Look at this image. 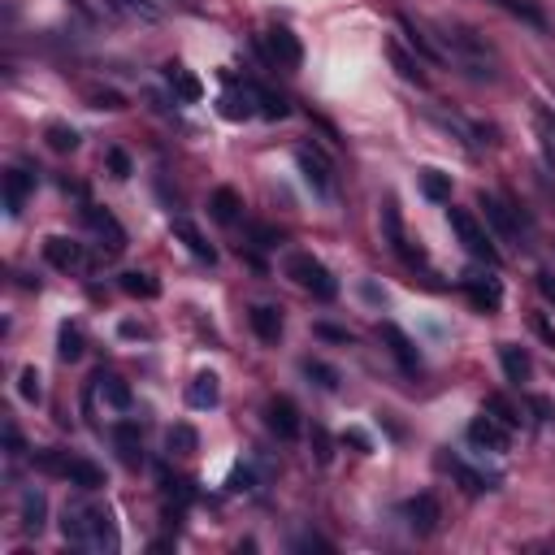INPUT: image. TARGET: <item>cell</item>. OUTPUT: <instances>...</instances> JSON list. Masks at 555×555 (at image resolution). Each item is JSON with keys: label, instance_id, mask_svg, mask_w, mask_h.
Here are the masks:
<instances>
[{"label": "cell", "instance_id": "ba28073f", "mask_svg": "<svg viewBox=\"0 0 555 555\" xmlns=\"http://www.w3.org/2000/svg\"><path fill=\"white\" fill-rule=\"evenodd\" d=\"M230 83H235V79H230ZM256 113H260V87L256 83H235L222 96V117H230V122H248Z\"/></svg>", "mask_w": 555, "mask_h": 555}, {"label": "cell", "instance_id": "e575fe53", "mask_svg": "<svg viewBox=\"0 0 555 555\" xmlns=\"http://www.w3.org/2000/svg\"><path fill=\"white\" fill-rule=\"evenodd\" d=\"M44 135H48V148H53V152H74V148H79V135H74V126H61V122H53V126H48Z\"/></svg>", "mask_w": 555, "mask_h": 555}, {"label": "cell", "instance_id": "4fadbf2b", "mask_svg": "<svg viewBox=\"0 0 555 555\" xmlns=\"http://www.w3.org/2000/svg\"><path fill=\"white\" fill-rule=\"evenodd\" d=\"M30 192H35V174H27V169H9L4 174V209H9V218H18L27 209Z\"/></svg>", "mask_w": 555, "mask_h": 555}, {"label": "cell", "instance_id": "5bb4252c", "mask_svg": "<svg viewBox=\"0 0 555 555\" xmlns=\"http://www.w3.org/2000/svg\"><path fill=\"white\" fill-rule=\"evenodd\" d=\"M248 321H252V334H256L260 343H278V338H282V330H286V321H282V308H274V304H256L248 312Z\"/></svg>", "mask_w": 555, "mask_h": 555}, {"label": "cell", "instance_id": "b9f144b4", "mask_svg": "<svg viewBox=\"0 0 555 555\" xmlns=\"http://www.w3.org/2000/svg\"><path fill=\"white\" fill-rule=\"evenodd\" d=\"M260 113H265V117H286L291 105H286L282 96H274V91H260Z\"/></svg>", "mask_w": 555, "mask_h": 555}, {"label": "cell", "instance_id": "5b68a950", "mask_svg": "<svg viewBox=\"0 0 555 555\" xmlns=\"http://www.w3.org/2000/svg\"><path fill=\"white\" fill-rule=\"evenodd\" d=\"M469 443L482 447V451H495V456H503L508 447H512V430L503 425V421H495L491 413L473 416L469 421Z\"/></svg>", "mask_w": 555, "mask_h": 555}, {"label": "cell", "instance_id": "1f68e13d", "mask_svg": "<svg viewBox=\"0 0 555 555\" xmlns=\"http://www.w3.org/2000/svg\"><path fill=\"white\" fill-rule=\"evenodd\" d=\"M166 79H169V87H174L183 100H200V96H204L200 79H195L192 70H183V65H166Z\"/></svg>", "mask_w": 555, "mask_h": 555}, {"label": "cell", "instance_id": "ffe728a7", "mask_svg": "<svg viewBox=\"0 0 555 555\" xmlns=\"http://www.w3.org/2000/svg\"><path fill=\"white\" fill-rule=\"evenodd\" d=\"M295 161H300V169H304V178H308V187H312V192H321V195L330 192V166H326L312 148H300V152H295Z\"/></svg>", "mask_w": 555, "mask_h": 555}, {"label": "cell", "instance_id": "c3c4849f", "mask_svg": "<svg viewBox=\"0 0 555 555\" xmlns=\"http://www.w3.org/2000/svg\"><path fill=\"white\" fill-rule=\"evenodd\" d=\"M252 482H256V473H252V469H235V473H230V486H235V491H252Z\"/></svg>", "mask_w": 555, "mask_h": 555}, {"label": "cell", "instance_id": "60d3db41", "mask_svg": "<svg viewBox=\"0 0 555 555\" xmlns=\"http://www.w3.org/2000/svg\"><path fill=\"white\" fill-rule=\"evenodd\" d=\"M529 330L538 334V338H542V343L555 352V326L547 321V312H529Z\"/></svg>", "mask_w": 555, "mask_h": 555}, {"label": "cell", "instance_id": "7dc6e473", "mask_svg": "<svg viewBox=\"0 0 555 555\" xmlns=\"http://www.w3.org/2000/svg\"><path fill=\"white\" fill-rule=\"evenodd\" d=\"M91 100H96V109H126V105H122V96H117V91H96V96H91Z\"/></svg>", "mask_w": 555, "mask_h": 555}, {"label": "cell", "instance_id": "6da1fadb", "mask_svg": "<svg viewBox=\"0 0 555 555\" xmlns=\"http://www.w3.org/2000/svg\"><path fill=\"white\" fill-rule=\"evenodd\" d=\"M61 534H65L70 547H87V551H117L122 547L113 517L96 503H70L65 521H61Z\"/></svg>", "mask_w": 555, "mask_h": 555}, {"label": "cell", "instance_id": "52a82bcc", "mask_svg": "<svg viewBox=\"0 0 555 555\" xmlns=\"http://www.w3.org/2000/svg\"><path fill=\"white\" fill-rule=\"evenodd\" d=\"M265 44H269V56H274L278 70H300V65H304V44H300L295 30L274 27L265 35Z\"/></svg>", "mask_w": 555, "mask_h": 555}, {"label": "cell", "instance_id": "83f0119b", "mask_svg": "<svg viewBox=\"0 0 555 555\" xmlns=\"http://www.w3.org/2000/svg\"><path fill=\"white\" fill-rule=\"evenodd\" d=\"M387 56H390V65L399 70V79H408V83H416V87H425V70H421V61L404 53L395 39H387Z\"/></svg>", "mask_w": 555, "mask_h": 555}, {"label": "cell", "instance_id": "484cf974", "mask_svg": "<svg viewBox=\"0 0 555 555\" xmlns=\"http://www.w3.org/2000/svg\"><path fill=\"white\" fill-rule=\"evenodd\" d=\"M443 469H451V477H456V482L465 486V495H486V491H495V482H486L482 473H473L465 460H451V456H447Z\"/></svg>", "mask_w": 555, "mask_h": 555}, {"label": "cell", "instance_id": "ac0fdd59", "mask_svg": "<svg viewBox=\"0 0 555 555\" xmlns=\"http://www.w3.org/2000/svg\"><path fill=\"white\" fill-rule=\"evenodd\" d=\"M96 387L105 395V404L117 408V413H131V404H135V395H131V382L126 378H117V373H96Z\"/></svg>", "mask_w": 555, "mask_h": 555}, {"label": "cell", "instance_id": "603a6c76", "mask_svg": "<svg viewBox=\"0 0 555 555\" xmlns=\"http://www.w3.org/2000/svg\"><path fill=\"white\" fill-rule=\"evenodd\" d=\"M174 235H178V239L187 243V252H192L195 260H209V265L218 260V252H213V243H204V235H200V230H195V226L187 222V218H174Z\"/></svg>", "mask_w": 555, "mask_h": 555}, {"label": "cell", "instance_id": "f35d334b", "mask_svg": "<svg viewBox=\"0 0 555 555\" xmlns=\"http://www.w3.org/2000/svg\"><path fill=\"white\" fill-rule=\"evenodd\" d=\"M18 390H22V399H30V404H39V395H44V387H39V373H35V364H27V369H22V378H18Z\"/></svg>", "mask_w": 555, "mask_h": 555}, {"label": "cell", "instance_id": "d6a6232c", "mask_svg": "<svg viewBox=\"0 0 555 555\" xmlns=\"http://www.w3.org/2000/svg\"><path fill=\"white\" fill-rule=\"evenodd\" d=\"M399 27H404V35H408V44H413V53H416V56H425V61H443V53H439V48L430 44V35L416 27L413 18H399Z\"/></svg>", "mask_w": 555, "mask_h": 555}, {"label": "cell", "instance_id": "836d02e7", "mask_svg": "<svg viewBox=\"0 0 555 555\" xmlns=\"http://www.w3.org/2000/svg\"><path fill=\"white\" fill-rule=\"evenodd\" d=\"M304 373H308V378H312V382H317L321 390H338V369H334V364L312 361V356H308V361H304Z\"/></svg>", "mask_w": 555, "mask_h": 555}, {"label": "cell", "instance_id": "d4e9b609", "mask_svg": "<svg viewBox=\"0 0 555 555\" xmlns=\"http://www.w3.org/2000/svg\"><path fill=\"white\" fill-rule=\"evenodd\" d=\"M44 521H48V500H44L39 491H27V495H22V529L39 538V534H44Z\"/></svg>", "mask_w": 555, "mask_h": 555}, {"label": "cell", "instance_id": "7c38bea8", "mask_svg": "<svg viewBox=\"0 0 555 555\" xmlns=\"http://www.w3.org/2000/svg\"><path fill=\"white\" fill-rule=\"evenodd\" d=\"M113 447H117L122 465H131V469L143 465V439H139L135 421H117V425H113Z\"/></svg>", "mask_w": 555, "mask_h": 555}, {"label": "cell", "instance_id": "74e56055", "mask_svg": "<svg viewBox=\"0 0 555 555\" xmlns=\"http://www.w3.org/2000/svg\"><path fill=\"white\" fill-rule=\"evenodd\" d=\"M113 9H122V13H131V18H143V22H157V18H161L157 4H148V0H113Z\"/></svg>", "mask_w": 555, "mask_h": 555}, {"label": "cell", "instance_id": "4dcf8cb0", "mask_svg": "<svg viewBox=\"0 0 555 555\" xmlns=\"http://www.w3.org/2000/svg\"><path fill=\"white\" fill-rule=\"evenodd\" d=\"M87 222L96 226L100 235H109V252H122V248H126V230L113 222V213H105V209H87Z\"/></svg>", "mask_w": 555, "mask_h": 555}, {"label": "cell", "instance_id": "d6986e66", "mask_svg": "<svg viewBox=\"0 0 555 555\" xmlns=\"http://www.w3.org/2000/svg\"><path fill=\"white\" fill-rule=\"evenodd\" d=\"M500 361H503V373H508V382H529V373H534V361H529L525 347H517V343H500Z\"/></svg>", "mask_w": 555, "mask_h": 555}, {"label": "cell", "instance_id": "ee69618b", "mask_svg": "<svg viewBox=\"0 0 555 555\" xmlns=\"http://www.w3.org/2000/svg\"><path fill=\"white\" fill-rule=\"evenodd\" d=\"M252 239H256V248H278L282 243V235L274 226H252Z\"/></svg>", "mask_w": 555, "mask_h": 555}, {"label": "cell", "instance_id": "ab89813d", "mask_svg": "<svg viewBox=\"0 0 555 555\" xmlns=\"http://www.w3.org/2000/svg\"><path fill=\"white\" fill-rule=\"evenodd\" d=\"M105 166H109L113 178H131V157H126L122 148H109V152H105Z\"/></svg>", "mask_w": 555, "mask_h": 555}, {"label": "cell", "instance_id": "cb8c5ba5", "mask_svg": "<svg viewBox=\"0 0 555 555\" xmlns=\"http://www.w3.org/2000/svg\"><path fill=\"white\" fill-rule=\"evenodd\" d=\"M117 286L131 295V300H157L161 295V282L152 274H143V269H131V274H122L117 278Z\"/></svg>", "mask_w": 555, "mask_h": 555}, {"label": "cell", "instance_id": "7a4b0ae2", "mask_svg": "<svg viewBox=\"0 0 555 555\" xmlns=\"http://www.w3.org/2000/svg\"><path fill=\"white\" fill-rule=\"evenodd\" d=\"M286 278L291 282H300L304 291H312L321 304H330L334 295H338V282H334V274L317 260V256H308V252H295V256H286Z\"/></svg>", "mask_w": 555, "mask_h": 555}, {"label": "cell", "instance_id": "4316f807", "mask_svg": "<svg viewBox=\"0 0 555 555\" xmlns=\"http://www.w3.org/2000/svg\"><path fill=\"white\" fill-rule=\"evenodd\" d=\"M416 183H421V195L434 200V204H447V200H451V174H443V169H421Z\"/></svg>", "mask_w": 555, "mask_h": 555}, {"label": "cell", "instance_id": "277c9868", "mask_svg": "<svg viewBox=\"0 0 555 555\" xmlns=\"http://www.w3.org/2000/svg\"><path fill=\"white\" fill-rule=\"evenodd\" d=\"M265 421H269V430H274L282 443H295V439L304 434L300 408H295V399H286V395H274V399H269V408H265Z\"/></svg>", "mask_w": 555, "mask_h": 555}, {"label": "cell", "instance_id": "d590c367", "mask_svg": "<svg viewBox=\"0 0 555 555\" xmlns=\"http://www.w3.org/2000/svg\"><path fill=\"white\" fill-rule=\"evenodd\" d=\"M534 122H538V139H542L547 157L555 161V113L551 109H538V113H534Z\"/></svg>", "mask_w": 555, "mask_h": 555}, {"label": "cell", "instance_id": "e0dca14e", "mask_svg": "<svg viewBox=\"0 0 555 555\" xmlns=\"http://www.w3.org/2000/svg\"><path fill=\"white\" fill-rule=\"evenodd\" d=\"M218 399H222V382H218V373H195L192 382H187V404L192 408H218Z\"/></svg>", "mask_w": 555, "mask_h": 555}, {"label": "cell", "instance_id": "7bdbcfd3", "mask_svg": "<svg viewBox=\"0 0 555 555\" xmlns=\"http://www.w3.org/2000/svg\"><path fill=\"white\" fill-rule=\"evenodd\" d=\"M295 551H326V555H334V542H326L321 534H304V538L295 542Z\"/></svg>", "mask_w": 555, "mask_h": 555}, {"label": "cell", "instance_id": "30bf717a", "mask_svg": "<svg viewBox=\"0 0 555 555\" xmlns=\"http://www.w3.org/2000/svg\"><path fill=\"white\" fill-rule=\"evenodd\" d=\"M460 286H465V295H469L473 304L486 308V312H495V308L503 304L500 278H491V274H465V278H460Z\"/></svg>", "mask_w": 555, "mask_h": 555}, {"label": "cell", "instance_id": "681fc988", "mask_svg": "<svg viewBox=\"0 0 555 555\" xmlns=\"http://www.w3.org/2000/svg\"><path fill=\"white\" fill-rule=\"evenodd\" d=\"M538 291H542V295L555 304V274H551V269H538Z\"/></svg>", "mask_w": 555, "mask_h": 555}, {"label": "cell", "instance_id": "44dd1931", "mask_svg": "<svg viewBox=\"0 0 555 555\" xmlns=\"http://www.w3.org/2000/svg\"><path fill=\"white\" fill-rule=\"evenodd\" d=\"M239 209H243V200H239V192L235 187H218V192L209 195V213H213V222H239Z\"/></svg>", "mask_w": 555, "mask_h": 555}, {"label": "cell", "instance_id": "f546056e", "mask_svg": "<svg viewBox=\"0 0 555 555\" xmlns=\"http://www.w3.org/2000/svg\"><path fill=\"white\" fill-rule=\"evenodd\" d=\"M482 413H491L495 421H503L508 430H521V421H525V416H521V408H517L508 395H500V390H495V395H486V408H482Z\"/></svg>", "mask_w": 555, "mask_h": 555}, {"label": "cell", "instance_id": "9c48e42d", "mask_svg": "<svg viewBox=\"0 0 555 555\" xmlns=\"http://www.w3.org/2000/svg\"><path fill=\"white\" fill-rule=\"evenodd\" d=\"M439 521H443V508H439L434 495H413V500H408V525H413L416 538L439 534Z\"/></svg>", "mask_w": 555, "mask_h": 555}, {"label": "cell", "instance_id": "f1b7e54d", "mask_svg": "<svg viewBox=\"0 0 555 555\" xmlns=\"http://www.w3.org/2000/svg\"><path fill=\"white\" fill-rule=\"evenodd\" d=\"M166 447H169V456H195V447H200V434H195V425H187V421L169 425Z\"/></svg>", "mask_w": 555, "mask_h": 555}, {"label": "cell", "instance_id": "8fae6325", "mask_svg": "<svg viewBox=\"0 0 555 555\" xmlns=\"http://www.w3.org/2000/svg\"><path fill=\"white\" fill-rule=\"evenodd\" d=\"M44 256H48V265L61 269V274L83 269V243H74V239H65V235H53V239L44 243Z\"/></svg>", "mask_w": 555, "mask_h": 555}, {"label": "cell", "instance_id": "f907efd6", "mask_svg": "<svg viewBox=\"0 0 555 555\" xmlns=\"http://www.w3.org/2000/svg\"><path fill=\"white\" fill-rule=\"evenodd\" d=\"M317 334H321V338H330V343H352V334L338 330V326H317Z\"/></svg>", "mask_w": 555, "mask_h": 555}, {"label": "cell", "instance_id": "bcb514c9", "mask_svg": "<svg viewBox=\"0 0 555 555\" xmlns=\"http://www.w3.org/2000/svg\"><path fill=\"white\" fill-rule=\"evenodd\" d=\"M529 408L538 413V421H555V404L547 395H529Z\"/></svg>", "mask_w": 555, "mask_h": 555}, {"label": "cell", "instance_id": "3957f363", "mask_svg": "<svg viewBox=\"0 0 555 555\" xmlns=\"http://www.w3.org/2000/svg\"><path fill=\"white\" fill-rule=\"evenodd\" d=\"M447 222H451L456 239L465 243V252H469V256L486 260V265H500V248H495L491 230H482V222L473 218L469 209H447Z\"/></svg>", "mask_w": 555, "mask_h": 555}, {"label": "cell", "instance_id": "8d00e7d4", "mask_svg": "<svg viewBox=\"0 0 555 555\" xmlns=\"http://www.w3.org/2000/svg\"><path fill=\"white\" fill-rule=\"evenodd\" d=\"M56 356H61V361H79V356H83V334L74 330V326L61 330V347H56Z\"/></svg>", "mask_w": 555, "mask_h": 555}, {"label": "cell", "instance_id": "9a60e30c", "mask_svg": "<svg viewBox=\"0 0 555 555\" xmlns=\"http://www.w3.org/2000/svg\"><path fill=\"white\" fill-rule=\"evenodd\" d=\"M65 482L79 486V491H100L105 486V469L83 460V456H65Z\"/></svg>", "mask_w": 555, "mask_h": 555}, {"label": "cell", "instance_id": "f6af8a7d", "mask_svg": "<svg viewBox=\"0 0 555 555\" xmlns=\"http://www.w3.org/2000/svg\"><path fill=\"white\" fill-rule=\"evenodd\" d=\"M312 447H317V460H321V465H330V434H326V430H321V425H312Z\"/></svg>", "mask_w": 555, "mask_h": 555}, {"label": "cell", "instance_id": "816d5d0a", "mask_svg": "<svg viewBox=\"0 0 555 555\" xmlns=\"http://www.w3.org/2000/svg\"><path fill=\"white\" fill-rule=\"evenodd\" d=\"M343 443H352V447H361V451H369V439H364L361 430H347V439Z\"/></svg>", "mask_w": 555, "mask_h": 555}, {"label": "cell", "instance_id": "2e32d148", "mask_svg": "<svg viewBox=\"0 0 555 555\" xmlns=\"http://www.w3.org/2000/svg\"><path fill=\"white\" fill-rule=\"evenodd\" d=\"M378 334H382V343H390V356L404 364V373H416V364H421V356H416V347H413V338L399 330V326H378Z\"/></svg>", "mask_w": 555, "mask_h": 555}, {"label": "cell", "instance_id": "8992f818", "mask_svg": "<svg viewBox=\"0 0 555 555\" xmlns=\"http://www.w3.org/2000/svg\"><path fill=\"white\" fill-rule=\"evenodd\" d=\"M477 209L486 213V222L495 226L503 239H521V209H512L508 200H500V195H491V192L477 195Z\"/></svg>", "mask_w": 555, "mask_h": 555}, {"label": "cell", "instance_id": "7402d4cb", "mask_svg": "<svg viewBox=\"0 0 555 555\" xmlns=\"http://www.w3.org/2000/svg\"><path fill=\"white\" fill-rule=\"evenodd\" d=\"M495 9H503V13H512V18H521L525 27L534 30H547V13L538 9V0H491Z\"/></svg>", "mask_w": 555, "mask_h": 555}]
</instances>
